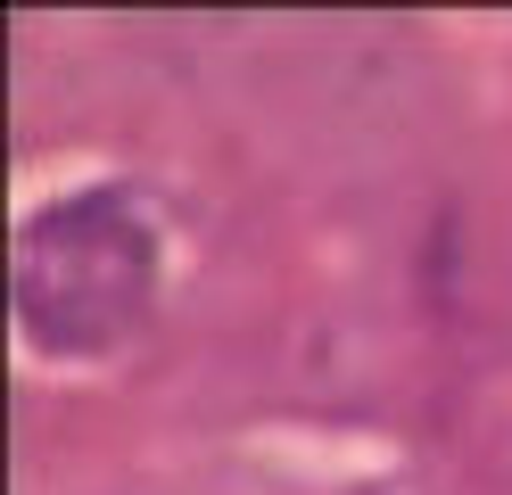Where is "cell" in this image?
Wrapping results in <instances>:
<instances>
[{
	"instance_id": "1",
	"label": "cell",
	"mask_w": 512,
	"mask_h": 495,
	"mask_svg": "<svg viewBox=\"0 0 512 495\" xmlns=\"http://www.w3.org/2000/svg\"><path fill=\"white\" fill-rule=\"evenodd\" d=\"M157 289V240L124 190H83L25 223L17 240V314L58 355H108L133 339Z\"/></svg>"
}]
</instances>
